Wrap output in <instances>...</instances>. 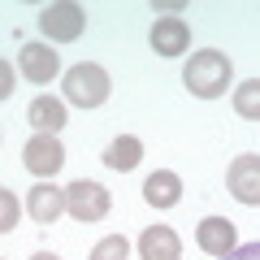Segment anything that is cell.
Returning a JSON list of instances; mask_svg holds the SVG:
<instances>
[{
	"mask_svg": "<svg viewBox=\"0 0 260 260\" xmlns=\"http://www.w3.org/2000/svg\"><path fill=\"white\" fill-rule=\"evenodd\" d=\"M182 83H186V91L200 95V100H217V95H225V87L234 83V65H230L225 52L204 48V52H195L191 61H186Z\"/></svg>",
	"mask_w": 260,
	"mask_h": 260,
	"instance_id": "cell-1",
	"label": "cell"
},
{
	"mask_svg": "<svg viewBox=\"0 0 260 260\" xmlns=\"http://www.w3.org/2000/svg\"><path fill=\"white\" fill-rule=\"evenodd\" d=\"M22 165H26L35 178H52L56 169L65 165L61 139H56V135H35V139H26V148H22Z\"/></svg>",
	"mask_w": 260,
	"mask_h": 260,
	"instance_id": "cell-5",
	"label": "cell"
},
{
	"mask_svg": "<svg viewBox=\"0 0 260 260\" xmlns=\"http://www.w3.org/2000/svg\"><path fill=\"white\" fill-rule=\"evenodd\" d=\"M26 213L35 217L39 225H52L61 213H70V200H65V191H61V186L39 182V186H30V195H26Z\"/></svg>",
	"mask_w": 260,
	"mask_h": 260,
	"instance_id": "cell-7",
	"label": "cell"
},
{
	"mask_svg": "<svg viewBox=\"0 0 260 260\" xmlns=\"http://www.w3.org/2000/svg\"><path fill=\"white\" fill-rule=\"evenodd\" d=\"M26 121L39 135H56V130L65 126V100H56V95H35L30 109H26Z\"/></svg>",
	"mask_w": 260,
	"mask_h": 260,
	"instance_id": "cell-13",
	"label": "cell"
},
{
	"mask_svg": "<svg viewBox=\"0 0 260 260\" xmlns=\"http://www.w3.org/2000/svg\"><path fill=\"white\" fill-rule=\"evenodd\" d=\"M152 48H156L160 56H178L191 48V26H186L182 18H156V26H152Z\"/></svg>",
	"mask_w": 260,
	"mask_h": 260,
	"instance_id": "cell-9",
	"label": "cell"
},
{
	"mask_svg": "<svg viewBox=\"0 0 260 260\" xmlns=\"http://www.w3.org/2000/svg\"><path fill=\"white\" fill-rule=\"evenodd\" d=\"M139 256L143 260H178L182 256V243H178V234L169 225H148L139 234Z\"/></svg>",
	"mask_w": 260,
	"mask_h": 260,
	"instance_id": "cell-11",
	"label": "cell"
},
{
	"mask_svg": "<svg viewBox=\"0 0 260 260\" xmlns=\"http://www.w3.org/2000/svg\"><path fill=\"white\" fill-rule=\"evenodd\" d=\"M91 260H130V243L121 234H109V239H100L91 247Z\"/></svg>",
	"mask_w": 260,
	"mask_h": 260,
	"instance_id": "cell-16",
	"label": "cell"
},
{
	"mask_svg": "<svg viewBox=\"0 0 260 260\" xmlns=\"http://www.w3.org/2000/svg\"><path fill=\"white\" fill-rule=\"evenodd\" d=\"M39 30H44L52 44H74V39L87 30L83 5H74V0H56V5H48V9L39 13Z\"/></svg>",
	"mask_w": 260,
	"mask_h": 260,
	"instance_id": "cell-3",
	"label": "cell"
},
{
	"mask_svg": "<svg viewBox=\"0 0 260 260\" xmlns=\"http://www.w3.org/2000/svg\"><path fill=\"white\" fill-rule=\"evenodd\" d=\"M9 95H13V70L0 65V100H9Z\"/></svg>",
	"mask_w": 260,
	"mask_h": 260,
	"instance_id": "cell-19",
	"label": "cell"
},
{
	"mask_svg": "<svg viewBox=\"0 0 260 260\" xmlns=\"http://www.w3.org/2000/svg\"><path fill=\"white\" fill-rule=\"evenodd\" d=\"M18 61H22V74L30 83H52V74L61 70V61H56V52L48 44H22Z\"/></svg>",
	"mask_w": 260,
	"mask_h": 260,
	"instance_id": "cell-10",
	"label": "cell"
},
{
	"mask_svg": "<svg viewBox=\"0 0 260 260\" xmlns=\"http://www.w3.org/2000/svg\"><path fill=\"white\" fill-rule=\"evenodd\" d=\"M143 160V143L135 139V135H121V139H113L109 148H104V165L117 169V174H126V169H135Z\"/></svg>",
	"mask_w": 260,
	"mask_h": 260,
	"instance_id": "cell-14",
	"label": "cell"
},
{
	"mask_svg": "<svg viewBox=\"0 0 260 260\" xmlns=\"http://www.w3.org/2000/svg\"><path fill=\"white\" fill-rule=\"evenodd\" d=\"M13 225H18V195L9 186H0V230L9 234Z\"/></svg>",
	"mask_w": 260,
	"mask_h": 260,
	"instance_id": "cell-17",
	"label": "cell"
},
{
	"mask_svg": "<svg viewBox=\"0 0 260 260\" xmlns=\"http://www.w3.org/2000/svg\"><path fill=\"white\" fill-rule=\"evenodd\" d=\"M195 243H200L208 256H221L225 260L234 247H239V243H234V221H230V217H204L200 230H195Z\"/></svg>",
	"mask_w": 260,
	"mask_h": 260,
	"instance_id": "cell-8",
	"label": "cell"
},
{
	"mask_svg": "<svg viewBox=\"0 0 260 260\" xmlns=\"http://www.w3.org/2000/svg\"><path fill=\"white\" fill-rule=\"evenodd\" d=\"M30 260H61V256H52V251H39V256H30Z\"/></svg>",
	"mask_w": 260,
	"mask_h": 260,
	"instance_id": "cell-21",
	"label": "cell"
},
{
	"mask_svg": "<svg viewBox=\"0 0 260 260\" xmlns=\"http://www.w3.org/2000/svg\"><path fill=\"white\" fill-rule=\"evenodd\" d=\"M109 74H104V65L95 61H83L74 70H65V100L78 104V109H100L109 100Z\"/></svg>",
	"mask_w": 260,
	"mask_h": 260,
	"instance_id": "cell-2",
	"label": "cell"
},
{
	"mask_svg": "<svg viewBox=\"0 0 260 260\" xmlns=\"http://www.w3.org/2000/svg\"><path fill=\"white\" fill-rule=\"evenodd\" d=\"M225 182H230V195L239 204L256 208L260 204V156H234Z\"/></svg>",
	"mask_w": 260,
	"mask_h": 260,
	"instance_id": "cell-6",
	"label": "cell"
},
{
	"mask_svg": "<svg viewBox=\"0 0 260 260\" xmlns=\"http://www.w3.org/2000/svg\"><path fill=\"white\" fill-rule=\"evenodd\" d=\"M65 200H70V217L74 221H83V225H91V221H104L109 217V191H104L100 182H91V178H78V182H70L65 186Z\"/></svg>",
	"mask_w": 260,
	"mask_h": 260,
	"instance_id": "cell-4",
	"label": "cell"
},
{
	"mask_svg": "<svg viewBox=\"0 0 260 260\" xmlns=\"http://www.w3.org/2000/svg\"><path fill=\"white\" fill-rule=\"evenodd\" d=\"M234 113L260 121V78H247L243 87H234Z\"/></svg>",
	"mask_w": 260,
	"mask_h": 260,
	"instance_id": "cell-15",
	"label": "cell"
},
{
	"mask_svg": "<svg viewBox=\"0 0 260 260\" xmlns=\"http://www.w3.org/2000/svg\"><path fill=\"white\" fill-rule=\"evenodd\" d=\"M152 9H156V13H182L186 5H182V0H165V5H152Z\"/></svg>",
	"mask_w": 260,
	"mask_h": 260,
	"instance_id": "cell-20",
	"label": "cell"
},
{
	"mask_svg": "<svg viewBox=\"0 0 260 260\" xmlns=\"http://www.w3.org/2000/svg\"><path fill=\"white\" fill-rule=\"evenodd\" d=\"M225 260H260V243H243V247H234Z\"/></svg>",
	"mask_w": 260,
	"mask_h": 260,
	"instance_id": "cell-18",
	"label": "cell"
},
{
	"mask_svg": "<svg viewBox=\"0 0 260 260\" xmlns=\"http://www.w3.org/2000/svg\"><path fill=\"white\" fill-rule=\"evenodd\" d=\"M143 200H148L152 208H174L178 200H182V178L169 174V169L148 174V182H143Z\"/></svg>",
	"mask_w": 260,
	"mask_h": 260,
	"instance_id": "cell-12",
	"label": "cell"
}]
</instances>
